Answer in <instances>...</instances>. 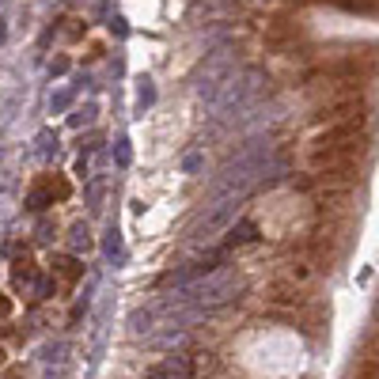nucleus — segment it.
Here are the masks:
<instances>
[{
    "mask_svg": "<svg viewBox=\"0 0 379 379\" xmlns=\"http://www.w3.org/2000/svg\"><path fill=\"white\" fill-rule=\"evenodd\" d=\"M54 198H68V182L61 179H38V186L30 190V209H46V205H54Z\"/></svg>",
    "mask_w": 379,
    "mask_h": 379,
    "instance_id": "nucleus-1",
    "label": "nucleus"
},
{
    "mask_svg": "<svg viewBox=\"0 0 379 379\" xmlns=\"http://www.w3.org/2000/svg\"><path fill=\"white\" fill-rule=\"evenodd\" d=\"M265 300L277 303V307H300V303H303V289H300L296 281L281 277V281H273L270 289H265Z\"/></svg>",
    "mask_w": 379,
    "mask_h": 379,
    "instance_id": "nucleus-2",
    "label": "nucleus"
},
{
    "mask_svg": "<svg viewBox=\"0 0 379 379\" xmlns=\"http://www.w3.org/2000/svg\"><path fill=\"white\" fill-rule=\"evenodd\" d=\"M49 265H54V277H61L65 284H76L80 277H84V265H80L73 254H57V258L49 262Z\"/></svg>",
    "mask_w": 379,
    "mask_h": 379,
    "instance_id": "nucleus-3",
    "label": "nucleus"
},
{
    "mask_svg": "<svg viewBox=\"0 0 379 379\" xmlns=\"http://www.w3.org/2000/svg\"><path fill=\"white\" fill-rule=\"evenodd\" d=\"M337 8H345V12H361V16H375L379 12V0H334Z\"/></svg>",
    "mask_w": 379,
    "mask_h": 379,
    "instance_id": "nucleus-4",
    "label": "nucleus"
},
{
    "mask_svg": "<svg viewBox=\"0 0 379 379\" xmlns=\"http://www.w3.org/2000/svg\"><path fill=\"white\" fill-rule=\"evenodd\" d=\"M16 284H35V265L30 262H16Z\"/></svg>",
    "mask_w": 379,
    "mask_h": 379,
    "instance_id": "nucleus-5",
    "label": "nucleus"
},
{
    "mask_svg": "<svg viewBox=\"0 0 379 379\" xmlns=\"http://www.w3.org/2000/svg\"><path fill=\"white\" fill-rule=\"evenodd\" d=\"M353 379H379V356H368V361L361 364V372H356Z\"/></svg>",
    "mask_w": 379,
    "mask_h": 379,
    "instance_id": "nucleus-6",
    "label": "nucleus"
},
{
    "mask_svg": "<svg viewBox=\"0 0 379 379\" xmlns=\"http://www.w3.org/2000/svg\"><path fill=\"white\" fill-rule=\"evenodd\" d=\"M254 239V224H243L239 231H231V239H228V247H239V243H247Z\"/></svg>",
    "mask_w": 379,
    "mask_h": 379,
    "instance_id": "nucleus-7",
    "label": "nucleus"
},
{
    "mask_svg": "<svg viewBox=\"0 0 379 379\" xmlns=\"http://www.w3.org/2000/svg\"><path fill=\"white\" fill-rule=\"evenodd\" d=\"M8 311H12V303H8V296H0V319H8Z\"/></svg>",
    "mask_w": 379,
    "mask_h": 379,
    "instance_id": "nucleus-8",
    "label": "nucleus"
},
{
    "mask_svg": "<svg viewBox=\"0 0 379 379\" xmlns=\"http://www.w3.org/2000/svg\"><path fill=\"white\" fill-rule=\"evenodd\" d=\"M0 361H4V345H0Z\"/></svg>",
    "mask_w": 379,
    "mask_h": 379,
    "instance_id": "nucleus-9",
    "label": "nucleus"
}]
</instances>
